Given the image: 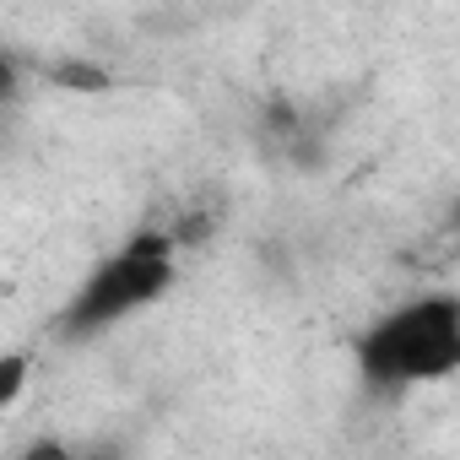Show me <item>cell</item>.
<instances>
[{
    "instance_id": "6da1fadb",
    "label": "cell",
    "mask_w": 460,
    "mask_h": 460,
    "mask_svg": "<svg viewBox=\"0 0 460 460\" xmlns=\"http://www.w3.org/2000/svg\"><path fill=\"white\" fill-rule=\"evenodd\" d=\"M358 368L379 390L449 379L460 368V298L428 293V298H411L406 309L385 314L358 341Z\"/></svg>"
},
{
    "instance_id": "7a4b0ae2",
    "label": "cell",
    "mask_w": 460,
    "mask_h": 460,
    "mask_svg": "<svg viewBox=\"0 0 460 460\" xmlns=\"http://www.w3.org/2000/svg\"><path fill=\"white\" fill-rule=\"evenodd\" d=\"M173 255H179V244H173L168 227H141V234H136L119 255H109V261L87 277V288L60 309V336H98V331H109L114 320L146 309L157 293H168V282H173Z\"/></svg>"
},
{
    "instance_id": "3957f363",
    "label": "cell",
    "mask_w": 460,
    "mask_h": 460,
    "mask_svg": "<svg viewBox=\"0 0 460 460\" xmlns=\"http://www.w3.org/2000/svg\"><path fill=\"white\" fill-rule=\"evenodd\" d=\"M49 82L66 87V93H103L109 87V71L93 66V60H60V66H49Z\"/></svg>"
},
{
    "instance_id": "277c9868",
    "label": "cell",
    "mask_w": 460,
    "mask_h": 460,
    "mask_svg": "<svg viewBox=\"0 0 460 460\" xmlns=\"http://www.w3.org/2000/svg\"><path fill=\"white\" fill-rule=\"evenodd\" d=\"M22 379H28V358H17V352H12L6 363H0V401H6V406L22 395Z\"/></svg>"
},
{
    "instance_id": "5b68a950",
    "label": "cell",
    "mask_w": 460,
    "mask_h": 460,
    "mask_svg": "<svg viewBox=\"0 0 460 460\" xmlns=\"http://www.w3.org/2000/svg\"><path fill=\"white\" fill-rule=\"evenodd\" d=\"M22 460H76V455H71L66 444H55V438H39V444H33Z\"/></svg>"
},
{
    "instance_id": "8992f818",
    "label": "cell",
    "mask_w": 460,
    "mask_h": 460,
    "mask_svg": "<svg viewBox=\"0 0 460 460\" xmlns=\"http://www.w3.org/2000/svg\"><path fill=\"white\" fill-rule=\"evenodd\" d=\"M76 460H119V449H114V444H98V449H87V455H76Z\"/></svg>"
}]
</instances>
